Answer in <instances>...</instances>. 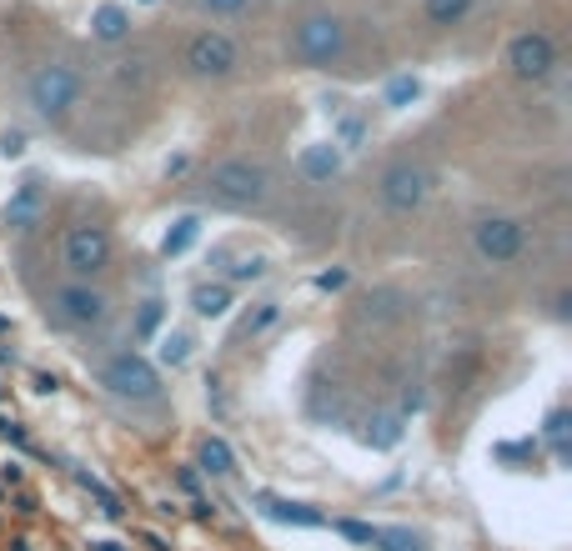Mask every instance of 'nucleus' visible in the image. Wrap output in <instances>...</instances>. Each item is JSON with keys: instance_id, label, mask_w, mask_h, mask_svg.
Here are the masks:
<instances>
[{"instance_id": "39448f33", "label": "nucleus", "mask_w": 572, "mask_h": 551, "mask_svg": "<svg viewBox=\"0 0 572 551\" xmlns=\"http://www.w3.org/2000/svg\"><path fill=\"white\" fill-rule=\"evenodd\" d=\"M66 266H71L76 276L106 271V266H111V236H106L101 226H76V231L66 236Z\"/></svg>"}, {"instance_id": "423d86ee", "label": "nucleus", "mask_w": 572, "mask_h": 551, "mask_svg": "<svg viewBox=\"0 0 572 551\" xmlns=\"http://www.w3.org/2000/svg\"><path fill=\"white\" fill-rule=\"evenodd\" d=\"M507 66H512L522 81H542V76L557 66V51H552V41H547L542 31H527V36H517V41L507 46Z\"/></svg>"}, {"instance_id": "9b49d317", "label": "nucleus", "mask_w": 572, "mask_h": 551, "mask_svg": "<svg viewBox=\"0 0 572 551\" xmlns=\"http://www.w3.org/2000/svg\"><path fill=\"white\" fill-rule=\"evenodd\" d=\"M41 216H46V191H41V181H26V186L11 196V206H6V221H11L16 231H31Z\"/></svg>"}, {"instance_id": "dca6fc26", "label": "nucleus", "mask_w": 572, "mask_h": 551, "mask_svg": "<svg viewBox=\"0 0 572 551\" xmlns=\"http://www.w3.org/2000/svg\"><path fill=\"white\" fill-rule=\"evenodd\" d=\"M226 306H231V291L226 286H201L196 291V311L201 316H226Z\"/></svg>"}, {"instance_id": "f3484780", "label": "nucleus", "mask_w": 572, "mask_h": 551, "mask_svg": "<svg viewBox=\"0 0 572 551\" xmlns=\"http://www.w3.org/2000/svg\"><path fill=\"white\" fill-rule=\"evenodd\" d=\"M337 161H342V156H337L332 146H317V151H307V156H302L307 176H332V171H337Z\"/></svg>"}, {"instance_id": "9d476101", "label": "nucleus", "mask_w": 572, "mask_h": 551, "mask_svg": "<svg viewBox=\"0 0 572 551\" xmlns=\"http://www.w3.org/2000/svg\"><path fill=\"white\" fill-rule=\"evenodd\" d=\"M56 316L71 321V326H96L106 316V296L91 291V286H61L56 291Z\"/></svg>"}, {"instance_id": "aec40b11", "label": "nucleus", "mask_w": 572, "mask_h": 551, "mask_svg": "<svg viewBox=\"0 0 572 551\" xmlns=\"http://www.w3.org/2000/svg\"><path fill=\"white\" fill-rule=\"evenodd\" d=\"M206 466H211V471H231V451H226L221 441H206Z\"/></svg>"}, {"instance_id": "ddd939ff", "label": "nucleus", "mask_w": 572, "mask_h": 551, "mask_svg": "<svg viewBox=\"0 0 572 551\" xmlns=\"http://www.w3.org/2000/svg\"><path fill=\"white\" fill-rule=\"evenodd\" d=\"M91 31H96L101 41H121V36L131 31V21H126V11H121V6H101V11H96V21H91Z\"/></svg>"}, {"instance_id": "1a4fd4ad", "label": "nucleus", "mask_w": 572, "mask_h": 551, "mask_svg": "<svg viewBox=\"0 0 572 551\" xmlns=\"http://www.w3.org/2000/svg\"><path fill=\"white\" fill-rule=\"evenodd\" d=\"M382 201H387L392 211L422 206V201H427V171H422V166H392V171L382 176Z\"/></svg>"}, {"instance_id": "6ab92c4d", "label": "nucleus", "mask_w": 572, "mask_h": 551, "mask_svg": "<svg viewBox=\"0 0 572 551\" xmlns=\"http://www.w3.org/2000/svg\"><path fill=\"white\" fill-rule=\"evenodd\" d=\"M186 356H191V341H186L181 331H166V336H161V361H166V366H181Z\"/></svg>"}, {"instance_id": "6e6552de", "label": "nucleus", "mask_w": 572, "mask_h": 551, "mask_svg": "<svg viewBox=\"0 0 572 551\" xmlns=\"http://www.w3.org/2000/svg\"><path fill=\"white\" fill-rule=\"evenodd\" d=\"M186 66H191L196 76H231V71H236V46H231L226 36L206 31V36H196V41H191Z\"/></svg>"}, {"instance_id": "20e7f679", "label": "nucleus", "mask_w": 572, "mask_h": 551, "mask_svg": "<svg viewBox=\"0 0 572 551\" xmlns=\"http://www.w3.org/2000/svg\"><path fill=\"white\" fill-rule=\"evenodd\" d=\"M472 246H477V256H482V261L502 266V261H517V256H522L527 231H522L517 221H507V216H487V221H477Z\"/></svg>"}, {"instance_id": "a211bd4d", "label": "nucleus", "mask_w": 572, "mask_h": 551, "mask_svg": "<svg viewBox=\"0 0 572 551\" xmlns=\"http://www.w3.org/2000/svg\"><path fill=\"white\" fill-rule=\"evenodd\" d=\"M196 231H201V226H196V216L176 221V236H166V246H161V251H166V256H181V251H186V246L196 241Z\"/></svg>"}, {"instance_id": "412c9836", "label": "nucleus", "mask_w": 572, "mask_h": 551, "mask_svg": "<svg viewBox=\"0 0 572 551\" xmlns=\"http://www.w3.org/2000/svg\"><path fill=\"white\" fill-rule=\"evenodd\" d=\"M201 6L216 16H236V11H246V0H201Z\"/></svg>"}, {"instance_id": "4be33fe9", "label": "nucleus", "mask_w": 572, "mask_h": 551, "mask_svg": "<svg viewBox=\"0 0 572 551\" xmlns=\"http://www.w3.org/2000/svg\"><path fill=\"white\" fill-rule=\"evenodd\" d=\"M156 326H161V306L151 301V306L141 311V336H146V331H156Z\"/></svg>"}, {"instance_id": "f8f14e48", "label": "nucleus", "mask_w": 572, "mask_h": 551, "mask_svg": "<svg viewBox=\"0 0 572 551\" xmlns=\"http://www.w3.org/2000/svg\"><path fill=\"white\" fill-rule=\"evenodd\" d=\"M367 546H377V551H427V541L417 531H407V526H372Z\"/></svg>"}, {"instance_id": "5701e85b", "label": "nucleus", "mask_w": 572, "mask_h": 551, "mask_svg": "<svg viewBox=\"0 0 572 551\" xmlns=\"http://www.w3.org/2000/svg\"><path fill=\"white\" fill-rule=\"evenodd\" d=\"M407 96H417V81H397L392 86V101H407Z\"/></svg>"}, {"instance_id": "7ed1b4c3", "label": "nucleus", "mask_w": 572, "mask_h": 551, "mask_svg": "<svg viewBox=\"0 0 572 551\" xmlns=\"http://www.w3.org/2000/svg\"><path fill=\"white\" fill-rule=\"evenodd\" d=\"M76 96H81V81H76L66 66H46V71L31 76V106H36L46 121L66 116V111L76 106Z\"/></svg>"}, {"instance_id": "0eeeda50", "label": "nucleus", "mask_w": 572, "mask_h": 551, "mask_svg": "<svg viewBox=\"0 0 572 551\" xmlns=\"http://www.w3.org/2000/svg\"><path fill=\"white\" fill-rule=\"evenodd\" d=\"M342 26L332 21V16H312V21H302V31H297V51L307 56V61H317V66H327V61H337L342 56Z\"/></svg>"}, {"instance_id": "f03ea898", "label": "nucleus", "mask_w": 572, "mask_h": 551, "mask_svg": "<svg viewBox=\"0 0 572 551\" xmlns=\"http://www.w3.org/2000/svg\"><path fill=\"white\" fill-rule=\"evenodd\" d=\"M101 381H106L121 401H156V396H161V376H156V366L141 361V356H116V361L101 371Z\"/></svg>"}, {"instance_id": "2eb2a0df", "label": "nucleus", "mask_w": 572, "mask_h": 551, "mask_svg": "<svg viewBox=\"0 0 572 551\" xmlns=\"http://www.w3.org/2000/svg\"><path fill=\"white\" fill-rule=\"evenodd\" d=\"M467 11H472V0H427V16H432V26H457Z\"/></svg>"}, {"instance_id": "4468645a", "label": "nucleus", "mask_w": 572, "mask_h": 551, "mask_svg": "<svg viewBox=\"0 0 572 551\" xmlns=\"http://www.w3.org/2000/svg\"><path fill=\"white\" fill-rule=\"evenodd\" d=\"M266 511H271L276 521H297V526H327V516H322V511H307V506H297V501H271V496H266Z\"/></svg>"}, {"instance_id": "f257e3e1", "label": "nucleus", "mask_w": 572, "mask_h": 551, "mask_svg": "<svg viewBox=\"0 0 572 551\" xmlns=\"http://www.w3.org/2000/svg\"><path fill=\"white\" fill-rule=\"evenodd\" d=\"M206 186H211V196H216L221 206H256V201L266 196L271 176H266V166H256V161H221V166H211Z\"/></svg>"}]
</instances>
